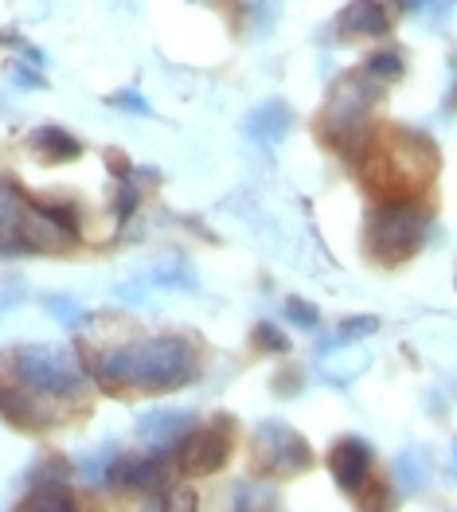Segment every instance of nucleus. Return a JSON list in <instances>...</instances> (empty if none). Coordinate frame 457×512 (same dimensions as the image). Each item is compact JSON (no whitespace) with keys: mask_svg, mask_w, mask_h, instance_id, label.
Instances as JSON below:
<instances>
[{"mask_svg":"<svg viewBox=\"0 0 457 512\" xmlns=\"http://www.w3.org/2000/svg\"><path fill=\"white\" fill-rule=\"evenodd\" d=\"M94 380L106 391H172L200 380V352L188 337H145L94 356Z\"/></svg>","mask_w":457,"mask_h":512,"instance_id":"f257e3e1","label":"nucleus"},{"mask_svg":"<svg viewBox=\"0 0 457 512\" xmlns=\"http://www.w3.org/2000/svg\"><path fill=\"white\" fill-rule=\"evenodd\" d=\"M12 380L36 387L51 399H75L86 384V372L79 356L63 344H20L8 352Z\"/></svg>","mask_w":457,"mask_h":512,"instance_id":"f03ea898","label":"nucleus"},{"mask_svg":"<svg viewBox=\"0 0 457 512\" xmlns=\"http://www.w3.org/2000/svg\"><path fill=\"white\" fill-rule=\"evenodd\" d=\"M426 223H430V212L418 204L415 196L387 200L368 223V247L383 266L407 262L426 239Z\"/></svg>","mask_w":457,"mask_h":512,"instance_id":"7ed1b4c3","label":"nucleus"},{"mask_svg":"<svg viewBox=\"0 0 457 512\" xmlns=\"http://www.w3.org/2000/svg\"><path fill=\"white\" fill-rule=\"evenodd\" d=\"M254 466L258 473L270 477H293V473L309 470V442L286 423H262L254 430Z\"/></svg>","mask_w":457,"mask_h":512,"instance_id":"20e7f679","label":"nucleus"},{"mask_svg":"<svg viewBox=\"0 0 457 512\" xmlns=\"http://www.w3.org/2000/svg\"><path fill=\"white\" fill-rule=\"evenodd\" d=\"M383 79H375L372 71L364 67V71H356V75H348V79H340L333 86V98H329V122H333L336 133H356L360 122L368 118V110L375 106V98L383 94Z\"/></svg>","mask_w":457,"mask_h":512,"instance_id":"39448f33","label":"nucleus"},{"mask_svg":"<svg viewBox=\"0 0 457 512\" xmlns=\"http://www.w3.org/2000/svg\"><path fill=\"white\" fill-rule=\"evenodd\" d=\"M0 415L20 430H47L59 423V411L51 407V395H43L28 384H4L0 380Z\"/></svg>","mask_w":457,"mask_h":512,"instance_id":"423d86ee","label":"nucleus"},{"mask_svg":"<svg viewBox=\"0 0 457 512\" xmlns=\"http://www.w3.org/2000/svg\"><path fill=\"white\" fill-rule=\"evenodd\" d=\"M180 466L188 473H211L231 458V430L227 427H192V434L180 442Z\"/></svg>","mask_w":457,"mask_h":512,"instance_id":"0eeeda50","label":"nucleus"},{"mask_svg":"<svg viewBox=\"0 0 457 512\" xmlns=\"http://www.w3.org/2000/svg\"><path fill=\"white\" fill-rule=\"evenodd\" d=\"M196 423H200V419H196L192 411H149V415L137 419V438H141L153 454L168 458V454L180 450V442L192 434Z\"/></svg>","mask_w":457,"mask_h":512,"instance_id":"6e6552de","label":"nucleus"},{"mask_svg":"<svg viewBox=\"0 0 457 512\" xmlns=\"http://www.w3.org/2000/svg\"><path fill=\"white\" fill-rule=\"evenodd\" d=\"M106 485L122 489V493H165V458L149 454V458H114V466L106 473Z\"/></svg>","mask_w":457,"mask_h":512,"instance_id":"1a4fd4ad","label":"nucleus"},{"mask_svg":"<svg viewBox=\"0 0 457 512\" xmlns=\"http://www.w3.org/2000/svg\"><path fill=\"white\" fill-rule=\"evenodd\" d=\"M32 200L16 184H0V255H28Z\"/></svg>","mask_w":457,"mask_h":512,"instance_id":"9d476101","label":"nucleus"},{"mask_svg":"<svg viewBox=\"0 0 457 512\" xmlns=\"http://www.w3.org/2000/svg\"><path fill=\"white\" fill-rule=\"evenodd\" d=\"M329 470L344 493H360V485L372 473V446L364 438H340L329 450Z\"/></svg>","mask_w":457,"mask_h":512,"instance_id":"9b49d317","label":"nucleus"},{"mask_svg":"<svg viewBox=\"0 0 457 512\" xmlns=\"http://www.w3.org/2000/svg\"><path fill=\"white\" fill-rule=\"evenodd\" d=\"M391 12L379 0H352L336 16V36H387Z\"/></svg>","mask_w":457,"mask_h":512,"instance_id":"f8f14e48","label":"nucleus"},{"mask_svg":"<svg viewBox=\"0 0 457 512\" xmlns=\"http://www.w3.org/2000/svg\"><path fill=\"white\" fill-rule=\"evenodd\" d=\"M290 126H293V110L286 106V102H278V98L254 106L247 118V133L258 141V145H266V149L282 145V137L290 133Z\"/></svg>","mask_w":457,"mask_h":512,"instance_id":"ddd939ff","label":"nucleus"},{"mask_svg":"<svg viewBox=\"0 0 457 512\" xmlns=\"http://www.w3.org/2000/svg\"><path fill=\"white\" fill-rule=\"evenodd\" d=\"M28 141H32V149H36V157L51 161V165H67V161H79V157H83L79 137H71L67 129H59V126L36 129Z\"/></svg>","mask_w":457,"mask_h":512,"instance_id":"4468645a","label":"nucleus"},{"mask_svg":"<svg viewBox=\"0 0 457 512\" xmlns=\"http://www.w3.org/2000/svg\"><path fill=\"white\" fill-rule=\"evenodd\" d=\"M24 509H75V501H71V493H67V485L63 481H40L24 501H20Z\"/></svg>","mask_w":457,"mask_h":512,"instance_id":"2eb2a0df","label":"nucleus"},{"mask_svg":"<svg viewBox=\"0 0 457 512\" xmlns=\"http://www.w3.org/2000/svg\"><path fill=\"white\" fill-rule=\"evenodd\" d=\"M375 329H379V317H348V321H340L336 337L325 344V348H340V344L364 341V337H372Z\"/></svg>","mask_w":457,"mask_h":512,"instance_id":"dca6fc26","label":"nucleus"},{"mask_svg":"<svg viewBox=\"0 0 457 512\" xmlns=\"http://www.w3.org/2000/svg\"><path fill=\"white\" fill-rule=\"evenodd\" d=\"M399 481H403V489L407 493H418L422 485H426V477H430V466H426V458H418L415 450H407L403 458H399Z\"/></svg>","mask_w":457,"mask_h":512,"instance_id":"f3484780","label":"nucleus"},{"mask_svg":"<svg viewBox=\"0 0 457 512\" xmlns=\"http://www.w3.org/2000/svg\"><path fill=\"white\" fill-rule=\"evenodd\" d=\"M47 305V313L59 321V325H67V329H75V325H83L86 321V313H83V305L75 298H63V294H51V298L43 301Z\"/></svg>","mask_w":457,"mask_h":512,"instance_id":"a211bd4d","label":"nucleus"},{"mask_svg":"<svg viewBox=\"0 0 457 512\" xmlns=\"http://www.w3.org/2000/svg\"><path fill=\"white\" fill-rule=\"evenodd\" d=\"M364 67L372 71L375 79H383V83H395V79L403 75V59H399V51H391V47H387V51H375Z\"/></svg>","mask_w":457,"mask_h":512,"instance_id":"6ab92c4d","label":"nucleus"},{"mask_svg":"<svg viewBox=\"0 0 457 512\" xmlns=\"http://www.w3.org/2000/svg\"><path fill=\"white\" fill-rule=\"evenodd\" d=\"M114 450H98V454H86L83 462H79V477L83 481H90V485H102L106 481V473H110V466H114Z\"/></svg>","mask_w":457,"mask_h":512,"instance_id":"aec40b11","label":"nucleus"},{"mask_svg":"<svg viewBox=\"0 0 457 512\" xmlns=\"http://www.w3.org/2000/svg\"><path fill=\"white\" fill-rule=\"evenodd\" d=\"M286 317H290L293 325H301V329H317L321 325V309L313 301H301V298L286 301Z\"/></svg>","mask_w":457,"mask_h":512,"instance_id":"412c9836","label":"nucleus"},{"mask_svg":"<svg viewBox=\"0 0 457 512\" xmlns=\"http://www.w3.org/2000/svg\"><path fill=\"white\" fill-rule=\"evenodd\" d=\"M254 344L266 348V352H286V348H290V341L282 337V329H278V325H266V321L254 329Z\"/></svg>","mask_w":457,"mask_h":512,"instance_id":"4be33fe9","label":"nucleus"},{"mask_svg":"<svg viewBox=\"0 0 457 512\" xmlns=\"http://www.w3.org/2000/svg\"><path fill=\"white\" fill-rule=\"evenodd\" d=\"M137 200H141V192H137V184L129 180V176H122V188H118V223H125L129 215L137 212Z\"/></svg>","mask_w":457,"mask_h":512,"instance_id":"5701e85b","label":"nucleus"},{"mask_svg":"<svg viewBox=\"0 0 457 512\" xmlns=\"http://www.w3.org/2000/svg\"><path fill=\"white\" fill-rule=\"evenodd\" d=\"M110 106H122V110H133V114H153V106H149L137 90H118V94H110Z\"/></svg>","mask_w":457,"mask_h":512,"instance_id":"b1692460","label":"nucleus"},{"mask_svg":"<svg viewBox=\"0 0 457 512\" xmlns=\"http://www.w3.org/2000/svg\"><path fill=\"white\" fill-rule=\"evenodd\" d=\"M16 79H20V86H43V79L36 71H16Z\"/></svg>","mask_w":457,"mask_h":512,"instance_id":"393cba45","label":"nucleus"},{"mask_svg":"<svg viewBox=\"0 0 457 512\" xmlns=\"http://www.w3.org/2000/svg\"><path fill=\"white\" fill-rule=\"evenodd\" d=\"M454 473H457V446H454Z\"/></svg>","mask_w":457,"mask_h":512,"instance_id":"a878e982","label":"nucleus"}]
</instances>
